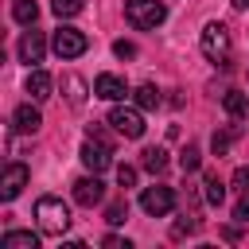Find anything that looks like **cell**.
Listing matches in <instances>:
<instances>
[{
    "label": "cell",
    "instance_id": "4fadbf2b",
    "mask_svg": "<svg viewBox=\"0 0 249 249\" xmlns=\"http://www.w3.org/2000/svg\"><path fill=\"white\" fill-rule=\"evenodd\" d=\"M39 124H43V117H39L35 105H19V109L12 113V128H16V132H39Z\"/></svg>",
    "mask_w": 249,
    "mask_h": 249
},
{
    "label": "cell",
    "instance_id": "ac0fdd59",
    "mask_svg": "<svg viewBox=\"0 0 249 249\" xmlns=\"http://www.w3.org/2000/svg\"><path fill=\"white\" fill-rule=\"evenodd\" d=\"M132 97H136V105H140V109H156V105L163 101V97H160V89H156L152 82H144V86H136V89H132Z\"/></svg>",
    "mask_w": 249,
    "mask_h": 249
},
{
    "label": "cell",
    "instance_id": "d4e9b609",
    "mask_svg": "<svg viewBox=\"0 0 249 249\" xmlns=\"http://www.w3.org/2000/svg\"><path fill=\"white\" fill-rule=\"evenodd\" d=\"M113 54H117V58H136V43L117 39V43H113Z\"/></svg>",
    "mask_w": 249,
    "mask_h": 249
},
{
    "label": "cell",
    "instance_id": "ba28073f",
    "mask_svg": "<svg viewBox=\"0 0 249 249\" xmlns=\"http://www.w3.org/2000/svg\"><path fill=\"white\" fill-rule=\"evenodd\" d=\"M27 179H31V171H27L23 163H8L4 175H0V198H4V202L19 198V191L27 187Z\"/></svg>",
    "mask_w": 249,
    "mask_h": 249
},
{
    "label": "cell",
    "instance_id": "603a6c76",
    "mask_svg": "<svg viewBox=\"0 0 249 249\" xmlns=\"http://www.w3.org/2000/svg\"><path fill=\"white\" fill-rule=\"evenodd\" d=\"M124 218H128V202H124V198L109 202V210H105V222H109V226H121Z\"/></svg>",
    "mask_w": 249,
    "mask_h": 249
},
{
    "label": "cell",
    "instance_id": "7c38bea8",
    "mask_svg": "<svg viewBox=\"0 0 249 249\" xmlns=\"http://www.w3.org/2000/svg\"><path fill=\"white\" fill-rule=\"evenodd\" d=\"M51 86H54V82H51V74H47V70H39V66H35V70L27 74V82H23V89L31 93V101H47V97H51Z\"/></svg>",
    "mask_w": 249,
    "mask_h": 249
},
{
    "label": "cell",
    "instance_id": "52a82bcc",
    "mask_svg": "<svg viewBox=\"0 0 249 249\" xmlns=\"http://www.w3.org/2000/svg\"><path fill=\"white\" fill-rule=\"evenodd\" d=\"M82 163L89 167V171H105L109 163H113V144H105V140H97V136H86V144H82Z\"/></svg>",
    "mask_w": 249,
    "mask_h": 249
},
{
    "label": "cell",
    "instance_id": "8fae6325",
    "mask_svg": "<svg viewBox=\"0 0 249 249\" xmlns=\"http://www.w3.org/2000/svg\"><path fill=\"white\" fill-rule=\"evenodd\" d=\"M93 97L121 101V97H128V82L117 78V74H97V78H93Z\"/></svg>",
    "mask_w": 249,
    "mask_h": 249
},
{
    "label": "cell",
    "instance_id": "5b68a950",
    "mask_svg": "<svg viewBox=\"0 0 249 249\" xmlns=\"http://www.w3.org/2000/svg\"><path fill=\"white\" fill-rule=\"evenodd\" d=\"M86 47H89V39H86V31H78V27H58V31L51 35V51H54L58 58H78V54H86Z\"/></svg>",
    "mask_w": 249,
    "mask_h": 249
},
{
    "label": "cell",
    "instance_id": "3957f363",
    "mask_svg": "<svg viewBox=\"0 0 249 249\" xmlns=\"http://www.w3.org/2000/svg\"><path fill=\"white\" fill-rule=\"evenodd\" d=\"M124 19L136 27V31H152L167 19V8L160 0H124Z\"/></svg>",
    "mask_w": 249,
    "mask_h": 249
},
{
    "label": "cell",
    "instance_id": "e0dca14e",
    "mask_svg": "<svg viewBox=\"0 0 249 249\" xmlns=\"http://www.w3.org/2000/svg\"><path fill=\"white\" fill-rule=\"evenodd\" d=\"M222 109H226V113L237 121V117H245V113H249V101H245V93H237V89H226V93H222Z\"/></svg>",
    "mask_w": 249,
    "mask_h": 249
},
{
    "label": "cell",
    "instance_id": "44dd1931",
    "mask_svg": "<svg viewBox=\"0 0 249 249\" xmlns=\"http://www.w3.org/2000/svg\"><path fill=\"white\" fill-rule=\"evenodd\" d=\"M51 12H54L58 19H70V16L82 12V0H51Z\"/></svg>",
    "mask_w": 249,
    "mask_h": 249
},
{
    "label": "cell",
    "instance_id": "83f0119b",
    "mask_svg": "<svg viewBox=\"0 0 249 249\" xmlns=\"http://www.w3.org/2000/svg\"><path fill=\"white\" fill-rule=\"evenodd\" d=\"M233 187H237V191H241V195H245V191H249V163H245V167H237V171H233Z\"/></svg>",
    "mask_w": 249,
    "mask_h": 249
},
{
    "label": "cell",
    "instance_id": "7402d4cb",
    "mask_svg": "<svg viewBox=\"0 0 249 249\" xmlns=\"http://www.w3.org/2000/svg\"><path fill=\"white\" fill-rule=\"evenodd\" d=\"M233 136H237V128H226V132H214V140H210V148H214V156H226V152H230V144H233Z\"/></svg>",
    "mask_w": 249,
    "mask_h": 249
},
{
    "label": "cell",
    "instance_id": "6da1fadb",
    "mask_svg": "<svg viewBox=\"0 0 249 249\" xmlns=\"http://www.w3.org/2000/svg\"><path fill=\"white\" fill-rule=\"evenodd\" d=\"M35 218H39V233H47V237H62L70 230V206L54 195H43L35 202Z\"/></svg>",
    "mask_w": 249,
    "mask_h": 249
},
{
    "label": "cell",
    "instance_id": "cb8c5ba5",
    "mask_svg": "<svg viewBox=\"0 0 249 249\" xmlns=\"http://www.w3.org/2000/svg\"><path fill=\"white\" fill-rule=\"evenodd\" d=\"M66 89H70V93H66V97H70V105H82V101H86V82H82V78H74V74H70V78H66Z\"/></svg>",
    "mask_w": 249,
    "mask_h": 249
},
{
    "label": "cell",
    "instance_id": "7a4b0ae2",
    "mask_svg": "<svg viewBox=\"0 0 249 249\" xmlns=\"http://www.w3.org/2000/svg\"><path fill=\"white\" fill-rule=\"evenodd\" d=\"M198 47H202V54H206L214 66H230V58H233V39H230L226 23H206Z\"/></svg>",
    "mask_w": 249,
    "mask_h": 249
},
{
    "label": "cell",
    "instance_id": "9c48e42d",
    "mask_svg": "<svg viewBox=\"0 0 249 249\" xmlns=\"http://www.w3.org/2000/svg\"><path fill=\"white\" fill-rule=\"evenodd\" d=\"M105 198V183L97 179V171L93 175H82L78 183H74V202H82V206H97Z\"/></svg>",
    "mask_w": 249,
    "mask_h": 249
},
{
    "label": "cell",
    "instance_id": "f1b7e54d",
    "mask_svg": "<svg viewBox=\"0 0 249 249\" xmlns=\"http://www.w3.org/2000/svg\"><path fill=\"white\" fill-rule=\"evenodd\" d=\"M233 218H237V222H249V191L241 195V202H237V210H233Z\"/></svg>",
    "mask_w": 249,
    "mask_h": 249
},
{
    "label": "cell",
    "instance_id": "8992f818",
    "mask_svg": "<svg viewBox=\"0 0 249 249\" xmlns=\"http://www.w3.org/2000/svg\"><path fill=\"white\" fill-rule=\"evenodd\" d=\"M109 124H113L121 136H128V140L144 136V117H140V105H136V109H128V105H113Z\"/></svg>",
    "mask_w": 249,
    "mask_h": 249
},
{
    "label": "cell",
    "instance_id": "277c9868",
    "mask_svg": "<svg viewBox=\"0 0 249 249\" xmlns=\"http://www.w3.org/2000/svg\"><path fill=\"white\" fill-rule=\"evenodd\" d=\"M140 210H144L148 218H163V214H171V210H175V191L163 187V183L144 187V191H140Z\"/></svg>",
    "mask_w": 249,
    "mask_h": 249
},
{
    "label": "cell",
    "instance_id": "f546056e",
    "mask_svg": "<svg viewBox=\"0 0 249 249\" xmlns=\"http://www.w3.org/2000/svg\"><path fill=\"white\" fill-rule=\"evenodd\" d=\"M105 245H109V249H132V245H128L124 237H117V233H109V237H105Z\"/></svg>",
    "mask_w": 249,
    "mask_h": 249
},
{
    "label": "cell",
    "instance_id": "4316f807",
    "mask_svg": "<svg viewBox=\"0 0 249 249\" xmlns=\"http://www.w3.org/2000/svg\"><path fill=\"white\" fill-rule=\"evenodd\" d=\"M187 233H198V218H187V222H175L171 237H187Z\"/></svg>",
    "mask_w": 249,
    "mask_h": 249
},
{
    "label": "cell",
    "instance_id": "30bf717a",
    "mask_svg": "<svg viewBox=\"0 0 249 249\" xmlns=\"http://www.w3.org/2000/svg\"><path fill=\"white\" fill-rule=\"evenodd\" d=\"M43 54H47V39H43V31L27 27L23 39H19V58H23L27 66H35V62H43Z\"/></svg>",
    "mask_w": 249,
    "mask_h": 249
},
{
    "label": "cell",
    "instance_id": "9a60e30c",
    "mask_svg": "<svg viewBox=\"0 0 249 249\" xmlns=\"http://www.w3.org/2000/svg\"><path fill=\"white\" fill-rule=\"evenodd\" d=\"M12 19L23 23V27H35V19H39V4H35V0H16V4H12Z\"/></svg>",
    "mask_w": 249,
    "mask_h": 249
},
{
    "label": "cell",
    "instance_id": "ffe728a7",
    "mask_svg": "<svg viewBox=\"0 0 249 249\" xmlns=\"http://www.w3.org/2000/svg\"><path fill=\"white\" fill-rule=\"evenodd\" d=\"M179 167L191 175V171H198L202 167V152H198V144H187L183 152H179Z\"/></svg>",
    "mask_w": 249,
    "mask_h": 249
},
{
    "label": "cell",
    "instance_id": "484cf974",
    "mask_svg": "<svg viewBox=\"0 0 249 249\" xmlns=\"http://www.w3.org/2000/svg\"><path fill=\"white\" fill-rule=\"evenodd\" d=\"M117 183H121V187H136V167L121 163V167H117Z\"/></svg>",
    "mask_w": 249,
    "mask_h": 249
},
{
    "label": "cell",
    "instance_id": "4dcf8cb0",
    "mask_svg": "<svg viewBox=\"0 0 249 249\" xmlns=\"http://www.w3.org/2000/svg\"><path fill=\"white\" fill-rule=\"evenodd\" d=\"M233 8H241V12H245V8H249V0H233Z\"/></svg>",
    "mask_w": 249,
    "mask_h": 249
},
{
    "label": "cell",
    "instance_id": "2e32d148",
    "mask_svg": "<svg viewBox=\"0 0 249 249\" xmlns=\"http://www.w3.org/2000/svg\"><path fill=\"white\" fill-rule=\"evenodd\" d=\"M140 163H144V171L163 175V171H167V152H163V148H144V152H140Z\"/></svg>",
    "mask_w": 249,
    "mask_h": 249
},
{
    "label": "cell",
    "instance_id": "5bb4252c",
    "mask_svg": "<svg viewBox=\"0 0 249 249\" xmlns=\"http://www.w3.org/2000/svg\"><path fill=\"white\" fill-rule=\"evenodd\" d=\"M0 249H39V233H31V230H8L0 237Z\"/></svg>",
    "mask_w": 249,
    "mask_h": 249
},
{
    "label": "cell",
    "instance_id": "d6986e66",
    "mask_svg": "<svg viewBox=\"0 0 249 249\" xmlns=\"http://www.w3.org/2000/svg\"><path fill=\"white\" fill-rule=\"evenodd\" d=\"M202 195H206V202H210V206H222V198H226V187H222V179H218L214 171L202 179Z\"/></svg>",
    "mask_w": 249,
    "mask_h": 249
}]
</instances>
